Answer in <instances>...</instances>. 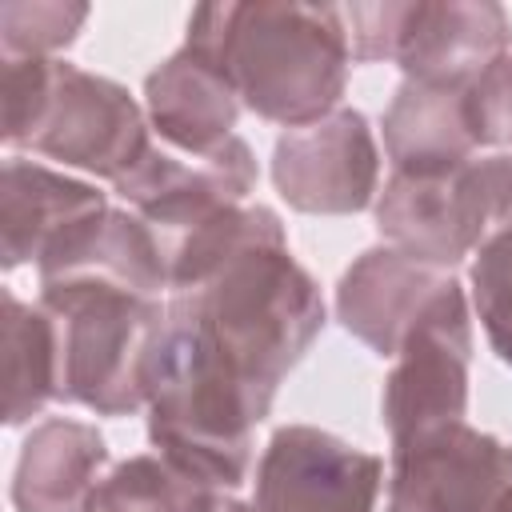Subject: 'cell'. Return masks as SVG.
I'll list each match as a JSON object with an SVG mask.
<instances>
[{
	"label": "cell",
	"mask_w": 512,
	"mask_h": 512,
	"mask_svg": "<svg viewBox=\"0 0 512 512\" xmlns=\"http://www.w3.org/2000/svg\"><path fill=\"white\" fill-rule=\"evenodd\" d=\"M184 44L224 68L248 112L280 128L336 112L352 68L348 24L336 4H200L188 16Z\"/></svg>",
	"instance_id": "obj_1"
},
{
	"label": "cell",
	"mask_w": 512,
	"mask_h": 512,
	"mask_svg": "<svg viewBox=\"0 0 512 512\" xmlns=\"http://www.w3.org/2000/svg\"><path fill=\"white\" fill-rule=\"evenodd\" d=\"M144 396L148 440L164 460L228 496L248 480L252 428L268 408L228 360L216 356L192 324L168 316V308L148 356Z\"/></svg>",
	"instance_id": "obj_2"
},
{
	"label": "cell",
	"mask_w": 512,
	"mask_h": 512,
	"mask_svg": "<svg viewBox=\"0 0 512 512\" xmlns=\"http://www.w3.org/2000/svg\"><path fill=\"white\" fill-rule=\"evenodd\" d=\"M0 72V140L8 148H28L112 184L148 152V116L124 84L60 56H0Z\"/></svg>",
	"instance_id": "obj_3"
},
{
	"label": "cell",
	"mask_w": 512,
	"mask_h": 512,
	"mask_svg": "<svg viewBox=\"0 0 512 512\" xmlns=\"http://www.w3.org/2000/svg\"><path fill=\"white\" fill-rule=\"evenodd\" d=\"M56 336V400L96 416L144 408L148 356L164 324V300L108 284L40 288L36 300Z\"/></svg>",
	"instance_id": "obj_4"
},
{
	"label": "cell",
	"mask_w": 512,
	"mask_h": 512,
	"mask_svg": "<svg viewBox=\"0 0 512 512\" xmlns=\"http://www.w3.org/2000/svg\"><path fill=\"white\" fill-rule=\"evenodd\" d=\"M352 64H396L404 80L472 88L512 52V20L492 0L344 4Z\"/></svg>",
	"instance_id": "obj_5"
},
{
	"label": "cell",
	"mask_w": 512,
	"mask_h": 512,
	"mask_svg": "<svg viewBox=\"0 0 512 512\" xmlns=\"http://www.w3.org/2000/svg\"><path fill=\"white\" fill-rule=\"evenodd\" d=\"M512 212V156L480 152L452 168L392 172L372 204L384 244L432 268L468 260Z\"/></svg>",
	"instance_id": "obj_6"
},
{
	"label": "cell",
	"mask_w": 512,
	"mask_h": 512,
	"mask_svg": "<svg viewBox=\"0 0 512 512\" xmlns=\"http://www.w3.org/2000/svg\"><path fill=\"white\" fill-rule=\"evenodd\" d=\"M472 312L460 280L408 332L380 392V424L392 444L468 416Z\"/></svg>",
	"instance_id": "obj_7"
},
{
	"label": "cell",
	"mask_w": 512,
	"mask_h": 512,
	"mask_svg": "<svg viewBox=\"0 0 512 512\" xmlns=\"http://www.w3.org/2000/svg\"><path fill=\"white\" fill-rule=\"evenodd\" d=\"M280 200L308 216H352L380 196V148L360 108H336L312 124L284 128L272 148Z\"/></svg>",
	"instance_id": "obj_8"
},
{
	"label": "cell",
	"mask_w": 512,
	"mask_h": 512,
	"mask_svg": "<svg viewBox=\"0 0 512 512\" xmlns=\"http://www.w3.org/2000/svg\"><path fill=\"white\" fill-rule=\"evenodd\" d=\"M384 460L336 432L284 424L256 464L252 512H376Z\"/></svg>",
	"instance_id": "obj_9"
},
{
	"label": "cell",
	"mask_w": 512,
	"mask_h": 512,
	"mask_svg": "<svg viewBox=\"0 0 512 512\" xmlns=\"http://www.w3.org/2000/svg\"><path fill=\"white\" fill-rule=\"evenodd\" d=\"M512 480V444L468 420L392 444L384 512H496Z\"/></svg>",
	"instance_id": "obj_10"
},
{
	"label": "cell",
	"mask_w": 512,
	"mask_h": 512,
	"mask_svg": "<svg viewBox=\"0 0 512 512\" xmlns=\"http://www.w3.org/2000/svg\"><path fill=\"white\" fill-rule=\"evenodd\" d=\"M256 176V156L240 136L208 152H180L152 136L148 152L112 188L152 228V236H168L224 208L248 204Z\"/></svg>",
	"instance_id": "obj_11"
},
{
	"label": "cell",
	"mask_w": 512,
	"mask_h": 512,
	"mask_svg": "<svg viewBox=\"0 0 512 512\" xmlns=\"http://www.w3.org/2000/svg\"><path fill=\"white\" fill-rule=\"evenodd\" d=\"M456 284L452 272L404 256L392 244L360 252L336 284V320L376 356L392 360L424 312Z\"/></svg>",
	"instance_id": "obj_12"
},
{
	"label": "cell",
	"mask_w": 512,
	"mask_h": 512,
	"mask_svg": "<svg viewBox=\"0 0 512 512\" xmlns=\"http://www.w3.org/2000/svg\"><path fill=\"white\" fill-rule=\"evenodd\" d=\"M108 208L112 204L96 184L8 156L0 172V264H40L60 240Z\"/></svg>",
	"instance_id": "obj_13"
},
{
	"label": "cell",
	"mask_w": 512,
	"mask_h": 512,
	"mask_svg": "<svg viewBox=\"0 0 512 512\" xmlns=\"http://www.w3.org/2000/svg\"><path fill=\"white\" fill-rule=\"evenodd\" d=\"M40 288L108 284L136 296L168 300V268L152 228L132 208H108L36 264Z\"/></svg>",
	"instance_id": "obj_14"
},
{
	"label": "cell",
	"mask_w": 512,
	"mask_h": 512,
	"mask_svg": "<svg viewBox=\"0 0 512 512\" xmlns=\"http://www.w3.org/2000/svg\"><path fill=\"white\" fill-rule=\"evenodd\" d=\"M240 96L220 64L192 44H180L144 76V116L160 144L180 152H208L236 136Z\"/></svg>",
	"instance_id": "obj_15"
},
{
	"label": "cell",
	"mask_w": 512,
	"mask_h": 512,
	"mask_svg": "<svg viewBox=\"0 0 512 512\" xmlns=\"http://www.w3.org/2000/svg\"><path fill=\"white\" fill-rule=\"evenodd\" d=\"M108 476V444L96 424L48 416L32 424L12 468L16 512H92Z\"/></svg>",
	"instance_id": "obj_16"
},
{
	"label": "cell",
	"mask_w": 512,
	"mask_h": 512,
	"mask_svg": "<svg viewBox=\"0 0 512 512\" xmlns=\"http://www.w3.org/2000/svg\"><path fill=\"white\" fill-rule=\"evenodd\" d=\"M380 128L392 172L452 168L484 152L472 116V88L400 80L380 116Z\"/></svg>",
	"instance_id": "obj_17"
},
{
	"label": "cell",
	"mask_w": 512,
	"mask_h": 512,
	"mask_svg": "<svg viewBox=\"0 0 512 512\" xmlns=\"http://www.w3.org/2000/svg\"><path fill=\"white\" fill-rule=\"evenodd\" d=\"M4 424L20 428L56 400V336L40 304L4 288Z\"/></svg>",
	"instance_id": "obj_18"
},
{
	"label": "cell",
	"mask_w": 512,
	"mask_h": 512,
	"mask_svg": "<svg viewBox=\"0 0 512 512\" xmlns=\"http://www.w3.org/2000/svg\"><path fill=\"white\" fill-rule=\"evenodd\" d=\"M224 496L160 452H140L108 468L92 512H220Z\"/></svg>",
	"instance_id": "obj_19"
},
{
	"label": "cell",
	"mask_w": 512,
	"mask_h": 512,
	"mask_svg": "<svg viewBox=\"0 0 512 512\" xmlns=\"http://www.w3.org/2000/svg\"><path fill=\"white\" fill-rule=\"evenodd\" d=\"M472 308L500 364L512 368V212L472 252Z\"/></svg>",
	"instance_id": "obj_20"
},
{
	"label": "cell",
	"mask_w": 512,
	"mask_h": 512,
	"mask_svg": "<svg viewBox=\"0 0 512 512\" xmlns=\"http://www.w3.org/2000/svg\"><path fill=\"white\" fill-rule=\"evenodd\" d=\"M88 20V4L60 0H4L0 4V56H56Z\"/></svg>",
	"instance_id": "obj_21"
},
{
	"label": "cell",
	"mask_w": 512,
	"mask_h": 512,
	"mask_svg": "<svg viewBox=\"0 0 512 512\" xmlns=\"http://www.w3.org/2000/svg\"><path fill=\"white\" fill-rule=\"evenodd\" d=\"M472 116L484 152L512 156V52L500 56L476 84H472Z\"/></svg>",
	"instance_id": "obj_22"
},
{
	"label": "cell",
	"mask_w": 512,
	"mask_h": 512,
	"mask_svg": "<svg viewBox=\"0 0 512 512\" xmlns=\"http://www.w3.org/2000/svg\"><path fill=\"white\" fill-rule=\"evenodd\" d=\"M496 512H512V480H508V488H504V496H500V508Z\"/></svg>",
	"instance_id": "obj_23"
}]
</instances>
